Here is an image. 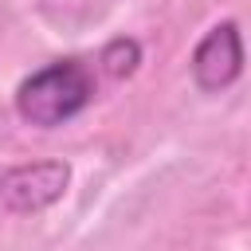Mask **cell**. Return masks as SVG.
<instances>
[{"instance_id":"obj_2","label":"cell","mask_w":251,"mask_h":251,"mask_svg":"<svg viewBox=\"0 0 251 251\" xmlns=\"http://www.w3.org/2000/svg\"><path fill=\"white\" fill-rule=\"evenodd\" d=\"M67 184H71L67 161H35V165L0 169V212H8V216L43 212L55 200H63Z\"/></svg>"},{"instance_id":"obj_3","label":"cell","mask_w":251,"mask_h":251,"mask_svg":"<svg viewBox=\"0 0 251 251\" xmlns=\"http://www.w3.org/2000/svg\"><path fill=\"white\" fill-rule=\"evenodd\" d=\"M243 71V47H239V24L224 20L216 24L192 51V78L204 94L227 90Z\"/></svg>"},{"instance_id":"obj_4","label":"cell","mask_w":251,"mask_h":251,"mask_svg":"<svg viewBox=\"0 0 251 251\" xmlns=\"http://www.w3.org/2000/svg\"><path fill=\"white\" fill-rule=\"evenodd\" d=\"M102 67H106V75H114V78H129L133 71H137V63H141V43L137 39H114V43H106L102 47V59H98Z\"/></svg>"},{"instance_id":"obj_1","label":"cell","mask_w":251,"mask_h":251,"mask_svg":"<svg viewBox=\"0 0 251 251\" xmlns=\"http://www.w3.org/2000/svg\"><path fill=\"white\" fill-rule=\"evenodd\" d=\"M94 102V75L82 59H55L16 86V114L35 129H55Z\"/></svg>"}]
</instances>
